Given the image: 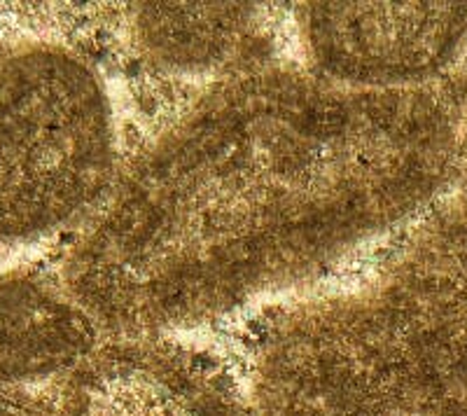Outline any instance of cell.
Masks as SVG:
<instances>
[{
	"mask_svg": "<svg viewBox=\"0 0 467 416\" xmlns=\"http://www.w3.org/2000/svg\"><path fill=\"white\" fill-rule=\"evenodd\" d=\"M465 118L453 82L234 75L133 161L66 260L64 288L112 337L223 318L425 206L461 164Z\"/></svg>",
	"mask_w": 467,
	"mask_h": 416,
	"instance_id": "6da1fadb",
	"label": "cell"
},
{
	"mask_svg": "<svg viewBox=\"0 0 467 416\" xmlns=\"http://www.w3.org/2000/svg\"><path fill=\"white\" fill-rule=\"evenodd\" d=\"M250 398L260 416H467V202L360 286L271 318Z\"/></svg>",
	"mask_w": 467,
	"mask_h": 416,
	"instance_id": "7a4b0ae2",
	"label": "cell"
},
{
	"mask_svg": "<svg viewBox=\"0 0 467 416\" xmlns=\"http://www.w3.org/2000/svg\"><path fill=\"white\" fill-rule=\"evenodd\" d=\"M115 131L94 70L31 45L0 61V239L49 234L106 192Z\"/></svg>",
	"mask_w": 467,
	"mask_h": 416,
	"instance_id": "3957f363",
	"label": "cell"
},
{
	"mask_svg": "<svg viewBox=\"0 0 467 416\" xmlns=\"http://www.w3.org/2000/svg\"><path fill=\"white\" fill-rule=\"evenodd\" d=\"M314 73L356 89L432 82L461 49L467 3H304L297 7Z\"/></svg>",
	"mask_w": 467,
	"mask_h": 416,
	"instance_id": "277c9868",
	"label": "cell"
},
{
	"mask_svg": "<svg viewBox=\"0 0 467 416\" xmlns=\"http://www.w3.org/2000/svg\"><path fill=\"white\" fill-rule=\"evenodd\" d=\"M57 416H260L218 363L160 337H115L61 380Z\"/></svg>",
	"mask_w": 467,
	"mask_h": 416,
	"instance_id": "5b68a950",
	"label": "cell"
},
{
	"mask_svg": "<svg viewBox=\"0 0 467 416\" xmlns=\"http://www.w3.org/2000/svg\"><path fill=\"white\" fill-rule=\"evenodd\" d=\"M99 337L101 328L66 288L31 276L0 281V386L64 380Z\"/></svg>",
	"mask_w": 467,
	"mask_h": 416,
	"instance_id": "8992f818",
	"label": "cell"
},
{
	"mask_svg": "<svg viewBox=\"0 0 467 416\" xmlns=\"http://www.w3.org/2000/svg\"><path fill=\"white\" fill-rule=\"evenodd\" d=\"M255 19L250 3H143L136 5V40L150 61L199 70L223 61Z\"/></svg>",
	"mask_w": 467,
	"mask_h": 416,
	"instance_id": "52a82bcc",
	"label": "cell"
},
{
	"mask_svg": "<svg viewBox=\"0 0 467 416\" xmlns=\"http://www.w3.org/2000/svg\"><path fill=\"white\" fill-rule=\"evenodd\" d=\"M0 416H49L45 411L36 410V407H28L24 402H16L0 395Z\"/></svg>",
	"mask_w": 467,
	"mask_h": 416,
	"instance_id": "ba28073f",
	"label": "cell"
},
{
	"mask_svg": "<svg viewBox=\"0 0 467 416\" xmlns=\"http://www.w3.org/2000/svg\"><path fill=\"white\" fill-rule=\"evenodd\" d=\"M461 164L465 166V172H467V129H465V136H462V145H461Z\"/></svg>",
	"mask_w": 467,
	"mask_h": 416,
	"instance_id": "9c48e42d",
	"label": "cell"
}]
</instances>
